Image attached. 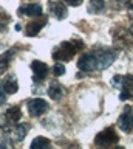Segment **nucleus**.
Wrapping results in <instances>:
<instances>
[{
  "instance_id": "obj_7",
  "label": "nucleus",
  "mask_w": 133,
  "mask_h": 149,
  "mask_svg": "<svg viewBox=\"0 0 133 149\" xmlns=\"http://www.w3.org/2000/svg\"><path fill=\"white\" fill-rule=\"evenodd\" d=\"M26 107H28V112L31 116H40L50 109L48 102L42 100V98H33V100H30Z\"/></svg>"
},
{
  "instance_id": "obj_13",
  "label": "nucleus",
  "mask_w": 133,
  "mask_h": 149,
  "mask_svg": "<svg viewBox=\"0 0 133 149\" xmlns=\"http://www.w3.org/2000/svg\"><path fill=\"white\" fill-rule=\"evenodd\" d=\"M63 95H65V88H63L59 82H51L50 84V87H48V96L51 98V100L54 101H61Z\"/></svg>"
},
{
  "instance_id": "obj_1",
  "label": "nucleus",
  "mask_w": 133,
  "mask_h": 149,
  "mask_svg": "<svg viewBox=\"0 0 133 149\" xmlns=\"http://www.w3.org/2000/svg\"><path fill=\"white\" fill-rule=\"evenodd\" d=\"M84 44L81 40H68V42H62L59 47L53 50V59L59 61V62H63V61H70L73 56H74L79 48H82Z\"/></svg>"
},
{
  "instance_id": "obj_5",
  "label": "nucleus",
  "mask_w": 133,
  "mask_h": 149,
  "mask_svg": "<svg viewBox=\"0 0 133 149\" xmlns=\"http://www.w3.org/2000/svg\"><path fill=\"white\" fill-rule=\"evenodd\" d=\"M118 135L116 132L108 127V129H104L102 132H99L98 135H96L94 138V143L98 144V146H112V144H116L118 143Z\"/></svg>"
},
{
  "instance_id": "obj_24",
  "label": "nucleus",
  "mask_w": 133,
  "mask_h": 149,
  "mask_svg": "<svg viewBox=\"0 0 133 149\" xmlns=\"http://www.w3.org/2000/svg\"><path fill=\"white\" fill-rule=\"evenodd\" d=\"M130 33H132V34H133V25L130 26Z\"/></svg>"
},
{
  "instance_id": "obj_16",
  "label": "nucleus",
  "mask_w": 133,
  "mask_h": 149,
  "mask_svg": "<svg viewBox=\"0 0 133 149\" xmlns=\"http://www.w3.org/2000/svg\"><path fill=\"white\" fill-rule=\"evenodd\" d=\"M43 23H45V19L43 20H39V22H31L28 26H26V34L28 36H37L39 34V31L43 28Z\"/></svg>"
},
{
  "instance_id": "obj_15",
  "label": "nucleus",
  "mask_w": 133,
  "mask_h": 149,
  "mask_svg": "<svg viewBox=\"0 0 133 149\" xmlns=\"http://www.w3.org/2000/svg\"><path fill=\"white\" fill-rule=\"evenodd\" d=\"M12 56H14V48H11V50H8L6 53L0 54V73H3L8 68V65H10V61H11Z\"/></svg>"
},
{
  "instance_id": "obj_10",
  "label": "nucleus",
  "mask_w": 133,
  "mask_h": 149,
  "mask_svg": "<svg viewBox=\"0 0 133 149\" xmlns=\"http://www.w3.org/2000/svg\"><path fill=\"white\" fill-rule=\"evenodd\" d=\"M8 137H10L12 141H22L26 137V132H28V126L26 124H14L11 126L10 129H6Z\"/></svg>"
},
{
  "instance_id": "obj_11",
  "label": "nucleus",
  "mask_w": 133,
  "mask_h": 149,
  "mask_svg": "<svg viewBox=\"0 0 133 149\" xmlns=\"http://www.w3.org/2000/svg\"><path fill=\"white\" fill-rule=\"evenodd\" d=\"M43 9L40 5L37 3H30V5H23V6L19 8V14L22 16H30V17H37V16H42Z\"/></svg>"
},
{
  "instance_id": "obj_17",
  "label": "nucleus",
  "mask_w": 133,
  "mask_h": 149,
  "mask_svg": "<svg viewBox=\"0 0 133 149\" xmlns=\"http://www.w3.org/2000/svg\"><path fill=\"white\" fill-rule=\"evenodd\" d=\"M50 146V140L45 137H36L31 143V149H42V148H48Z\"/></svg>"
},
{
  "instance_id": "obj_18",
  "label": "nucleus",
  "mask_w": 133,
  "mask_h": 149,
  "mask_svg": "<svg viewBox=\"0 0 133 149\" xmlns=\"http://www.w3.org/2000/svg\"><path fill=\"white\" fill-rule=\"evenodd\" d=\"M105 8V2L104 0H90L88 9L91 13H101Z\"/></svg>"
},
{
  "instance_id": "obj_2",
  "label": "nucleus",
  "mask_w": 133,
  "mask_h": 149,
  "mask_svg": "<svg viewBox=\"0 0 133 149\" xmlns=\"http://www.w3.org/2000/svg\"><path fill=\"white\" fill-rule=\"evenodd\" d=\"M113 84L121 90L119 98H121L122 101L133 98V74H125V76L116 74V76L113 78Z\"/></svg>"
},
{
  "instance_id": "obj_6",
  "label": "nucleus",
  "mask_w": 133,
  "mask_h": 149,
  "mask_svg": "<svg viewBox=\"0 0 133 149\" xmlns=\"http://www.w3.org/2000/svg\"><path fill=\"white\" fill-rule=\"evenodd\" d=\"M118 127L125 134L133 132V112H132L130 106L125 107L124 112L121 113V116L118 118Z\"/></svg>"
},
{
  "instance_id": "obj_9",
  "label": "nucleus",
  "mask_w": 133,
  "mask_h": 149,
  "mask_svg": "<svg viewBox=\"0 0 133 149\" xmlns=\"http://www.w3.org/2000/svg\"><path fill=\"white\" fill-rule=\"evenodd\" d=\"M31 70H33V79L36 82L43 81L45 76L48 74V65L40 61H33L31 62Z\"/></svg>"
},
{
  "instance_id": "obj_4",
  "label": "nucleus",
  "mask_w": 133,
  "mask_h": 149,
  "mask_svg": "<svg viewBox=\"0 0 133 149\" xmlns=\"http://www.w3.org/2000/svg\"><path fill=\"white\" fill-rule=\"evenodd\" d=\"M22 118V112L17 106H12L10 107L5 113L0 115V127L3 129H10L11 126L17 124V121Z\"/></svg>"
},
{
  "instance_id": "obj_20",
  "label": "nucleus",
  "mask_w": 133,
  "mask_h": 149,
  "mask_svg": "<svg viewBox=\"0 0 133 149\" xmlns=\"http://www.w3.org/2000/svg\"><path fill=\"white\" fill-rule=\"evenodd\" d=\"M8 95V93L5 92V88H3V82L0 81V104H3L6 100H5V96Z\"/></svg>"
},
{
  "instance_id": "obj_21",
  "label": "nucleus",
  "mask_w": 133,
  "mask_h": 149,
  "mask_svg": "<svg viewBox=\"0 0 133 149\" xmlns=\"http://www.w3.org/2000/svg\"><path fill=\"white\" fill-rule=\"evenodd\" d=\"M67 5H70V6H79L82 3V0H65Z\"/></svg>"
},
{
  "instance_id": "obj_19",
  "label": "nucleus",
  "mask_w": 133,
  "mask_h": 149,
  "mask_svg": "<svg viewBox=\"0 0 133 149\" xmlns=\"http://www.w3.org/2000/svg\"><path fill=\"white\" fill-rule=\"evenodd\" d=\"M63 73H65V67H63L62 62L57 61V64H54V67H53V74L54 76H62Z\"/></svg>"
},
{
  "instance_id": "obj_22",
  "label": "nucleus",
  "mask_w": 133,
  "mask_h": 149,
  "mask_svg": "<svg viewBox=\"0 0 133 149\" xmlns=\"http://www.w3.org/2000/svg\"><path fill=\"white\" fill-rule=\"evenodd\" d=\"M127 8L133 13V0H127Z\"/></svg>"
},
{
  "instance_id": "obj_3",
  "label": "nucleus",
  "mask_w": 133,
  "mask_h": 149,
  "mask_svg": "<svg viewBox=\"0 0 133 149\" xmlns=\"http://www.w3.org/2000/svg\"><path fill=\"white\" fill-rule=\"evenodd\" d=\"M94 56H96V62H98V70H105L114 62L118 53L113 48H99L94 51Z\"/></svg>"
},
{
  "instance_id": "obj_8",
  "label": "nucleus",
  "mask_w": 133,
  "mask_h": 149,
  "mask_svg": "<svg viewBox=\"0 0 133 149\" xmlns=\"http://www.w3.org/2000/svg\"><path fill=\"white\" fill-rule=\"evenodd\" d=\"M77 68H79L81 72H85V73H90V72L98 70V62H96L94 53L82 54L79 58V62H77Z\"/></svg>"
},
{
  "instance_id": "obj_23",
  "label": "nucleus",
  "mask_w": 133,
  "mask_h": 149,
  "mask_svg": "<svg viewBox=\"0 0 133 149\" xmlns=\"http://www.w3.org/2000/svg\"><path fill=\"white\" fill-rule=\"evenodd\" d=\"M14 30H16V31H20V30H22V26H20V25H16V26H14Z\"/></svg>"
},
{
  "instance_id": "obj_14",
  "label": "nucleus",
  "mask_w": 133,
  "mask_h": 149,
  "mask_svg": "<svg viewBox=\"0 0 133 149\" xmlns=\"http://www.w3.org/2000/svg\"><path fill=\"white\" fill-rule=\"evenodd\" d=\"M3 88H5V92L8 95H12V93H16L19 90V82H17V79L12 74H8L5 78V81H3Z\"/></svg>"
},
{
  "instance_id": "obj_12",
  "label": "nucleus",
  "mask_w": 133,
  "mask_h": 149,
  "mask_svg": "<svg viewBox=\"0 0 133 149\" xmlns=\"http://www.w3.org/2000/svg\"><path fill=\"white\" fill-rule=\"evenodd\" d=\"M50 11H51V14L57 20H63L68 14L65 3H62V2H50Z\"/></svg>"
}]
</instances>
